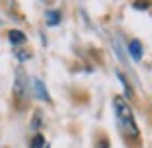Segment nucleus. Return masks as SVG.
<instances>
[{
	"instance_id": "obj_3",
	"label": "nucleus",
	"mask_w": 152,
	"mask_h": 148,
	"mask_svg": "<svg viewBox=\"0 0 152 148\" xmlns=\"http://www.w3.org/2000/svg\"><path fill=\"white\" fill-rule=\"evenodd\" d=\"M8 41H10L14 47H20L23 43H26V37H24V33H20V31H10V33H8Z\"/></svg>"
},
{
	"instance_id": "obj_2",
	"label": "nucleus",
	"mask_w": 152,
	"mask_h": 148,
	"mask_svg": "<svg viewBox=\"0 0 152 148\" xmlns=\"http://www.w3.org/2000/svg\"><path fill=\"white\" fill-rule=\"evenodd\" d=\"M26 83H28L26 73H24L23 69H18V71H16V77H14V87H12V91H14V93H12V95H14V103H16L18 110H24V106H26V102H28Z\"/></svg>"
},
{
	"instance_id": "obj_7",
	"label": "nucleus",
	"mask_w": 152,
	"mask_h": 148,
	"mask_svg": "<svg viewBox=\"0 0 152 148\" xmlns=\"http://www.w3.org/2000/svg\"><path fill=\"white\" fill-rule=\"evenodd\" d=\"M28 148H49L47 144H45V138L41 136V134H37L33 140H31V144H28Z\"/></svg>"
},
{
	"instance_id": "obj_11",
	"label": "nucleus",
	"mask_w": 152,
	"mask_h": 148,
	"mask_svg": "<svg viewBox=\"0 0 152 148\" xmlns=\"http://www.w3.org/2000/svg\"><path fill=\"white\" fill-rule=\"evenodd\" d=\"M33 128H41V114L37 112L35 118H33Z\"/></svg>"
},
{
	"instance_id": "obj_9",
	"label": "nucleus",
	"mask_w": 152,
	"mask_h": 148,
	"mask_svg": "<svg viewBox=\"0 0 152 148\" xmlns=\"http://www.w3.org/2000/svg\"><path fill=\"white\" fill-rule=\"evenodd\" d=\"M118 77H120V81H122V85H124V89H126V97H132V87H130L128 79L122 75V73H118Z\"/></svg>"
},
{
	"instance_id": "obj_4",
	"label": "nucleus",
	"mask_w": 152,
	"mask_h": 148,
	"mask_svg": "<svg viewBox=\"0 0 152 148\" xmlns=\"http://www.w3.org/2000/svg\"><path fill=\"white\" fill-rule=\"evenodd\" d=\"M142 53H144V49H142L140 41H130V55L136 59V61H140V59H142Z\"/></svg>"
},
{
	"instance_id": "obj_13",
	"label": "nucleus",
	"mask_w": 152,
	"mask_h": 148,
	"mask_svg": "<svg viewBox=\"0 0 152 148\" xmlns=\"http://www.w3.org/2000/svg\"><path fill=\"white\" fill-rule=\"evenodd\" d=\"M148 2H152V0H148Z\"/></svg>"
},
{
	"instance_id": "obj_8",
	"label": "nucleus",
	"mask_w": 152,
	"mask_h": 148,
	"mask_svg": "<svg viewBox=\"0 0 152 148\" xmlns=\"http://www.w3.org/2000/svg\"><path fill=\"white\" fill-rule=\"evenodd\" d=\"M14 57H18L20 61H26V59L31 57V53L24 51V49H20V47H14Z\"/></svg>"
},
{
	"instance_id": "obj_6",
	"label": "nucleus",
	"mask_w": 152,
	"mask_h": 148,
	"mask_svg": "<svg viewBox=\"0 0 152 148\" xmlns=\"http://www.w3.org/2000/svg\"><path fill=\"white\" fill-rule=\"evenodd\" d=\"M61 21V12L59 10H47V24L49 26H55Z\"/></svg>"
},
{
	"instance_id": "obj_5",
	"label": "nucleus",
	"mask_w": 152,
	"mask_h": 148,
	"mask_svg": "<svg viewBox=\"0 0 152 148\" xmlns=\"http://www.w3.org/2000/svg\"><path fill=\"white\" fill-rule=\"evenodd\" d=\"M35 89H37V97H41L45 102H51V97H49V93H47V87H45V83L41 79L35 81Z\"/></svg>"
},
{
	"instance_id": "obj_12",
	"label": "nucleus",
	"mask_w": 152,
	"mask_h": 148,
	"mask_svg": "<svg viewBox=\"0 0 152 148\" xmlns=\"http://www.w3.org/2000/svg\"><path fill=\"white\" fill-rule=\"evenodd\" d=\"M95 148H110V144H107L105 140H102V142H99V144H97V146H95Z\"/></svg>"
},
{
	"instance_id": "obj_1",
	"label": "nucleus",
	"mask_w": 152,
	"mask_h": 148,
	"mask_svg": "<svg viewBox=\"0 0 152 148\" xmlns=\"http://www.w3.org/2000/svg\"><path fill=\"white\" fill-rule=\"evenodd\" d=\"M114 114H116V122L120 132L128 140H138L140 138V130H138V124L134 120V112H132L130 103L120 95L114 100Z\"/></svg>"
},
{
	"instance_id": "obj_10",
	"label": "nucleus",
	"mask_w": 152,
	"mask_h": 148,
	"mask_svg": "<svg viewBox=\"0 0 152 148\" xmlns=\"http://www.w3.org/2000/svg\"><path fill=\"white\" fill-rule=\"evenodd\" d=\"M134 8L144 10V8H148V2H146V0H136V2H134Z\"/></svg>"
}]
</instances>
